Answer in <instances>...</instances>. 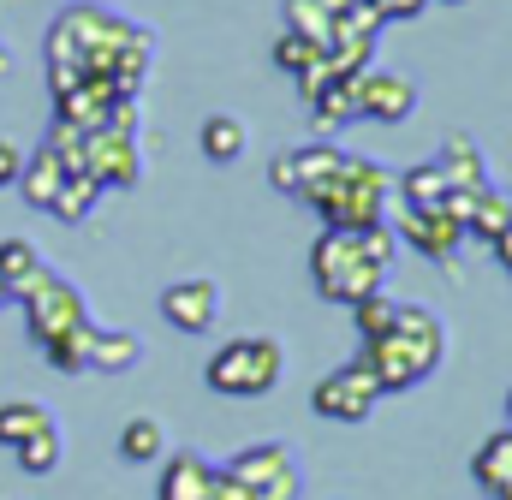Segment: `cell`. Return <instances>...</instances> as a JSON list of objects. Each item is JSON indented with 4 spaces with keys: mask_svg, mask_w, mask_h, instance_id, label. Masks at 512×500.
<instances>
[{
    "mask_svg": "<svg viewBox=\"0 0 512 500\" xmlns=\"http://www.w3.org/2000/svg\"><path fill=\"white\" fill-rule=\"evenodd\" d=\"M489 250H495V256L507 262V274H512V221H507V233H501V239H495V245H489Z\"/></svg>",
    "mask_w": 512,
    "mask_h": 500,
    "instance_id": "d6a6232c",
    "label": "cell"
},
{
    "mask_svg": "<svg viewBox=\"0 0 512 500\" xmlns=\"http://www.w3.org/2000/svg\"><path fill=\"white\" fill-rule=\"evenodd\" d=\"M60 179H66V167H60V155H54L48 143H42L36 155H24V167H18V191H24V203H30V209H42V215H48V203H54Z\"/></svg>",
    "mask_w": 512,
    "mask_h": 500,
    "instance_id": "ac0fdd59",
    "label": "cell"
},
{
    "mask_svg": "<svg viewBox=\"0 0 512 500\" xmlns=\"http://www.w3.org/2000/svg\"><path fill=\"white\" fill-rule=\"evenodd\" d=\"M507 221H512V197H501L495 185L471 203V215H465V239H483V245H495L501 233H507Z\"/></svg>",
    "mask_w": 512,
    "mask_h": 500,
    "instance_id": "603a6c76",
    "label": "cell"
},
{
    "mask_svg": "<svg viewBox=\"0 0 512 500\" xmlns=\"http://www.w3.org/2000/svg\"><path fill=\"white\" fill-rule=\"evenodd\" d=\"M18 167H24L18 143H6V137H0V191H6V185H18Z\"/></svg>",
    "mask_w": 512,
    "mask_h": 500,
    "instance_id": "4dcf8cb0",
    "label": "cell"
},
{
    "mask_svg": "<svg viewBox=\"0 0 512 500\" xmlns=\"http://www.w3.org/2000/svg\"><path fill=\"white\" fill-rule=\"evenodd\" d=\"M435 167H441L447 191H459V197H477V191H489V185H495V179H489V161H483V149H477V137H471V131H447V137H441Z\"/></svg>",
    "mask_w": 512,
    "mask_h": 500,
    "instance_id": "4fadbf2b",
    "label": "cell"
},
{
    "mask_svg": "<svg viewBox=\"0 0 512 500\" xmlns=\"http://www.w3.org/2000/svg\"><path fill=\"white\" fill-rule=\"evenodd\" d=\"M358 358L370 364L376 387H382V399L387 393H411V387H423L429 375L441 370V358H447V328H441L435 310H423V304H399L393 328L376 334V340H364Z\"/></svg>",
    "mask_w": 512,
    "mask_h": 500,
    "instance_id": "7a4b0ae2",
    "label": "cell"
},
{
    "mask_svg": "<svg viewBox=\"0 0 512 500\" xmlns=\"http://www.w3.org/2000/svg\"><path fill=\"white\" fill-rule=\"evenodd\" d=\"M316 54H322V48H316V42H304V36H292V30H280V36H274V66H280V72H292V78H298Z\"/></svg>",
    "mask_w": 512,
    "mask_h": 500,
    "instance_id": "f1b7e54d",
    "label": "cell"
},
{
    "mask_svg": "<svg viewBox=\"0 0 512 500\" xmlns=\"http://www.w3.org/2000/svg\"><path fill=\"white\" fill-rule=\"evenodd\" d=\"M48 423H54V417H48L36 399H6V405H0V447L12 453V447H24V441H30L36 429H48Z\"/></svg>",
    "mask_w": 512,
    "mask_h": 500,
    "instance_id": "cb8c5ba5",
    "label": "cell"
},
{
    "mask_svg": "<svg viewBox=\"0 0 512 500\" xmlns=\"http://www.w3.org/2000/svg\"><path fill=\"white\" fill-rule=\"evenodd\" d=\"M447 6H465V0H447Z\"/></svg>",
    "mask_w": 512,
    "mask_h": 500,
    "instance_id": "74e56055",
    "label": "cell"
},
{
    "mask_svg": "<svg viewBox=\"0 0 512 500\" xmlns=\"http://www.w3.org/2000/svg\"><path fill=\"white\" fill-rule=\"evenodd\" d=\"M143 364V340L131 334V328H96L90 334V358H84V370H102V375H126Z\"/></svg>",
    "mask_w": 512,
    "mask_h": 500,
    "instance_id": "2e32d148",
    "label": "cell"
},
{
    "mask_svg": "<svg viewBox=\"0 0 512 500\" xmlns=\"http://www.w3.org/2000/svg\"><path fill=\"white\" fill-rule=\"evenodd\" d=\"M346 6H352V0H322V12H328V18H340Z\"/></svg>",
    "mask_w": 512,
    "mask_h": 500,
    "instance_id": "836d02e7",
    "label": "cell"
},
{
    "mask_svg": "<svg viewBox=\"0 0 512 500\" xmlns=\"http://www.w3.org/2000/svg\"><path fill=\"white\" fill-rule=\"evenodd\" d=\"M304 108H310V125H316V131L352 125L358 120V78H328V84H316V90L304 96Z\"/></svg>",
    "mask_w": 512,
    "mask_h": 500,
    "instance_id": "9a60e30c",
    "label": "cell"
},
{
    "mask_svg": "<svg viewBox=\"0 0 512 500\" xmlns=\"http://www.w3.org/2000/svg\"><path fill=\"white\" fill-rule=\"evenodd\" d=\"M203 155H209L215 167L239 161V155H245V125L233 120V114H209V120H203Z\"/></svg>",
    "mask_w": 512,
    "mask_h": 500,
    "instance_id": "d4e9b609",
    "label": "cell"
},
{
    "mask_svg": "<svg viewBox=\"0 0 512 500\" xmlns=\"http://www.w3.org/2000/svg\"><path fill=\"white\" fill-rule=\"evenodd\" d=\"M393 203H399V209H441V203H447V179H441V167H435V161L405 167Z\"/></svg>",
    "mask_w": 512,
    "mask_h": 500,
    "instance_id": "ffe728a7",
    "label": "cell"
},
{
    "mask_svg": "<svg viewBox=\"0 0 512 500\" xmlns=\"http://www.w3.org/2000/svg\"><path fill=\"white\" fill-rule=\"evenodd\" d=\"M215 483V465L197 453H167L161 459V500H203Z\"/></svg>",
    "mask_w": 512,
    "mask_h": 500,
    "instance_id": "e0dca14e",
    "label": "cell"
},
{
    "mask_svg": "<svg viewBox=\"0 0 512 500\" xmlns=\"http://www.w3.org/2000/svg\"><path fill=\"white\" fill-rule=\"evenodd\" d=\"M96 197H102V185H96L90 173H66V179H60V191H54V203H48V215H54V221H66V227H78V221H90Z\"/></svg>",
    "mask_w": 512,
    "mask_h": 500,
    "instance_id": "7402d4cb",
    "label": "cell"
},
{
    "mask_svg": "<svg viewBox=\"0 0 512 500\" xmlns=\"http://www.w3.org/2000/svg\"><path fill=\"white\" fill-rule=\"evenodd\" d=\"M42 274H48V262L30 239H0V286H6V298H24Z\"/></svg>",
    "mask_w": 512,
    "mask_h": 500,
    "instance_id": "d6986e66",
    "label": "cell"
},
{
    "mask_svg": "<svg viewBox=\"0 0 512 500\" xmlns=\"http://www.w3.org/2000/svg\"><path fill=\"white\" fill-rule=\"evenodd\" d=\"M6 304H12V298H6V286H0V310H6Z\"/></svg>",
    "mask_w": 512,
    "mask_h": 500,
    "instance_id": "d590c367",
    "label": "cell"
},
{
    "mask_svg": "<svg viewBox=\"0 0 512 500\" xmlns=\"http://www.w3.org/2000/svg\"><path fill=\"white\" fill-rule=\"evenodd\" d=\"M471 483L489 500H512V423L495 429V435L471 453Z\"/></svg>",
    "mask_w": 512,
    "mask_h": 500,
    "instance_id": "5bb4252c",
    "label": "cell"
},
{
    "mask_svg": "<svg viewBox=\"0 0 512 500\" xmlns=\"http://www.w3.org/2000/svg\"><path fill=\"white\" fill-rule=\"evenodd\" d=\"M310 405H316V417H328V423H364V417L382 405V387H376V375H370L364 358H352V364H340V370H328L316 381Z\"/></svg>",
    "mask_w": 512,
    "mask_h": 500,
    "instance_id": "9c48e42d",
    "label": "cell"
},
{
    "mask_svg": "<svg viewBox=\"0 0 512 500\" xmlns=\"http://www.w3.org/2000/svg\"><path fill=\"white\" fill-rule=\"evenodd\" d=\"M364 6H370V12H376V18L387 24V18H417L429 0H364Z\"/></svg>",
    "mask_w": 512,
    "mask_h": 500,
    "instance_id": "f546056e",
    "label": "cell"
},
{
    "mask_svg": "<svg viewBox=\"0 0 512 500\" xmlns=\"http://www.w3.org/2000/svg\"><path fill=\"white\" fill-rule=\"evenodd\" d=\"M161 316L179 334H209L221 322V286L215 280H173V286H161Z\"/></svg>",
    "mask_w": 512,
    "mask_h": 500,
    "instance_id": "8fae6325",
    "label": "cell"
},
{
    "mask_svg": "<svg viewBox=\"0 0 512 500\" xmlns=\"http://www.w3.org/2000/svg\"><path fill=\"white\" fill-rule=\"evenodd\" d=\"M393 316H399V298H387V292H370V298H358L352 304V328H358V340H376L393 328Z\"/></svg>",
    "mask_w": 512,
    "mask_h": 500,
    "instance_id": "83f0119b",
    "label": "cell"
},
{
    "mask_svg": "<svg viewBox=\"0 0 512 500\" xmlns=\"http://www.w3.org/2000/svg\"><path fill=\"white\" fill-rule=\"evenodd\" d=\"M417 114V84L399 78V72H358V120H376V125H405Z\"/></svg>",
    "mask_w": 512,
    "mask_h": 500,
    "instance_id": "30bf717a",
    "label": "cell"
},
{
    "mask_svg": "<svg viewBox=\"0 0 512 500\" xmlns=\"http://www.w3.org/2000/svg\"><path fill=\"white\" fill-rule=\"evenodd\" d=\"M393 233L417 250V256H429V262H447L453 250L465 245V227H459L447 209H399Z\"/></svg>",
    "mask_w": 512,
    "mask_h": 500,
    "instance_id": "7c38bea8",
    "label": "cell"
},
{
    "mask_svg": "<svg viewBox=\"0 0 512 500\" xmlns=\"http://www.w3.org/2000/svg\"><path fill=\"white\" fill-rule=\"evenodd\" d=\"M18 453V471H30V477H48L54 465H60V453H66V441H60V423H48V429H36L24 447H12Z\"/></svg>",
    "mask_w": 512,
    "mask_h": 500,
    "instance_id": "484cf974",
    "label": "cell"
},
{
    "mask_svg": "<svg viewBox=\"0 0 512 500\" xmlns=\"http://www.w3.org/2000/svg\"><path fill=\"white\" fill-rule=\"evenodd\" d=\"M18 310H24V328H30V340L36 346H54V340H72V334H84L90 328V304H84V292L66 280V274H42L24 298H18Z\"/></svg>",
    "mask_w": 512,
    "mask_h": 500,
    "instance_id": "52a82bcc",
    "label": "cell"
},
{
    "mask_svg": "<svg viewBox=\"0 0 512 500\" xmlns=\"http://www.w3.org/2000/svg\"><path fill=\"white\" fill-rule=\"evenodd\" d=\"M120 459H126V465H161V459H167V429H161V417H131L126 429H120Z\"/></svg>",
    "mask_w": 512,
    "mask_h": 500,
    "instance_id": "44dd1931",
    "label": "cell"
},
{
    "mask_svg": "<svg viewBox=\"0 0 512 500\" xmlns=\"http://www.w3.org/2000/svg\"><path fill=\"white\" fill-rule=\"evenodd\" d=\"M203 500H251V495H245L227 471H215V483H209V495H203Z\"/></svg>",
    "mask_w": 512,
    "mask_h": 500,
    "instance_id": "1f68e13d",
    "label": "cell"
},
{
    "mask_svg": "<svg viewBox=\"0 0 512 500\" xmlns=\"http://www.w3.org/2000/svg\"><path fill=\"white\" fill-rule=\"evenodd\" d=\"M149 54H155V36L143 24H131L126 12H108V6H66L54 24H48V42H42V60H48V90H72L84 78H108L120 96H137V84L149 78Z\"/></svg>",
    "mask_w": 512,
    "mask_h": 500,
    "instance_id": "6da1fadb",
    "label": "cell"
},
{
    "mask_svg": "<svg viewBox=\"0 0 512 500\" xmlns=\"http://www.w3.org/2000/svg\"><path fill=\"white\" fill-rule=\"evenodd\" d=\"M310 280L328 304H358L370 292L387 286V268L370 262V250L358 245V233H340V227H322V239L310 245Z\"/></svg>",
    "mask_w": 512,
    "mask_h": 500,
    "instance_id": "277c9868",
    "label": "cell"
},
{
    "mask_svg": "<svg viewBox=\"0 0 512 500\" xmlns=\"http://www.w3.org/2000/svg\"><path fill=\"white\" fill-rule=\"evenodd\" d=\"M393 191H399V173H387L376 161H358V155H340L298 203L322 215V227H340V233H358V227H376L393 209Z\"/></svg>",
    "mask_w": 512,
    "mask_h": 500,
    "instance_id": "3957f363",
    "label": "cell"
},
{
    "mask_svg": "<svg viewBox=\"0 0 512 500\" xmlns=\"http://www.w3.org/2000/svg\"><path fill=\"white\" fill-rule=\"evenodd\" d=\"M221 471H227V477H233L251 500H298V489H304V471H298L292 447H280V441L239 447Z\"/></svg>",
    "mask_w": 512,
    "mask_h": 500,
    "instance_id": "ba28073f",
    "label": "cell"
},
{
    "mask_svg": "<svg viewBox=\"0 0 512 500\" xmlns=\"http://www.w3.org/2000/svg\"><path fill=\"white\" fill-rule=\"evenodd\" d=\"M137 125H143V114H137V96L131 102H120L114 108V120L96 125V131H84V173L108 191H131L137 179H143V143H137Z\"/></svg>",
    "mask_w": 512,
    "mask_h": 500,
    "instance_id": "8992f818",
    "label": "cell"
},
{
    "mask_svg": "<svg viewBox=\"0 0 512 500\" xmlns=\"http://www.w3.org/2000/svg\"><path fill=\"white\" fill-rule=\"evenodd\" d=\"M0 78H12V54H6V42H0Z\"/></svg>",
    "mask_w": 512,
    "mask_h": 500,
    "instance_id": "e575fe53",
    "label": "cell"
},
{
    "mask_svg": "<svg viewBox=\"0 0 512 500\" xmlns=\"http://www.w3.org/2000/svg\"><path fill=\"white\" fill-rule=\"evenodd\" d=\"M280 375H286V352L268 334H239V340L215 346L203 364L209 393H221V399H262L280 387Z\"/></svg>",
    "mask_w": 512,
    "mask_h": 500,
    "instance_id": "5b68a950",
    "label": "cell"
},
{
    "mask_svg": "<svg viewBox=\"0 0 512 500\" xmlns=\"http://www.w3.org/2000/svg\"><path fill=\"white\" fill-rule=\"evenodd\" d=\"M507 423H512V393H507Z\"/></svg>",
    "mask_w": 512,
    "mask_h": 500,
    "instance_id": "8d00e7d4",
    "label": "cell"
},
{
    "mask_svg": "<svg viewBox=\"0 0 512 500\" xmlns=\"http://www.w3.org/2000/svg\"><path fill=\"white\" fill-rule=\"evenodd\" d=\"M286 30H292V36H304V42H316V48H328L334 18L322 12V0H286Z\"/></svg>",
    "mask_w": 512,
    "mask_h": 500,
    "instance_id": "4316f807",
    "label": "cell"
}]
</instances>
